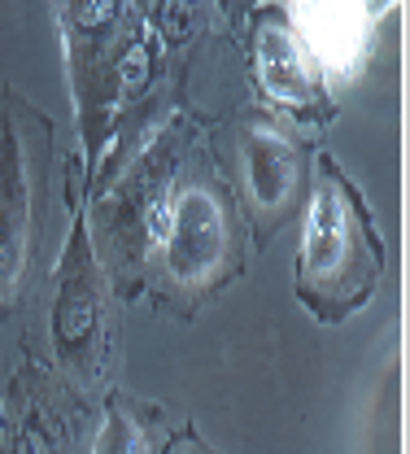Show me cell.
<instances>
[{
    "mask_svg": "<svg viewBox=\"0 0 410 454\" xmlns=\"http://www.w3.org/2000/svg\"><path fill=\"white\" fill-rule=\"evenodd\" d=\"M166 262L171 276L183 284L205 280L223 258V210L205 188H188L171 201V227H166Z\"/></svg>",
    "mask_w": 410,
    "mask_h": 454,
    "instance_id": "obj_1",
    "label": "cell"
},
{
    "mask_svg": "<svg viewBox=\"0 0 410 454\" xmlns=\"http://www.w3.org/2000/svg\"><path fill=\"white\" fill-rule=\"evenodd\" d=\"M297 31H301V49L319 57L323 70L345 74L358 66V57L367 49V31L371 18L362 4H293Z\"/></svg>",
    "mask_w": 410,
    "mask_h": 454,
    "instance_id": "obj_2",
    "label": "cell"
},
{
    "mask_svg": "<svg viewBox=\"0 0 410 454\" xmlns=\"http://www.w3.org/2000/svg\"><path fill=\"white\" fill-rule=\"evenodd\" d=\"M27 215H31V192H27L22 140L13 127H0V297L13 288V276L22 267Z\"/></svg>",
    "mask_w": 410,
    "mask_h": 454,
    "instance_id": "obj_3",
    "label": "cell"
},
{
    "mask_svg": "<svg viewBox=\"0 0 410 454\" xmlns=\"http://www.w3.org/2000/svg\"><path fill=\"white\" fill-rule=\"evenodd\" d=\"M353 245V215L350 201L337 188H319L310 219H306V280H337L350 262Z\"/></svg>",
    "mask_w": 410,
    "mask_h": 454,
    "instance_id": "obj_4",
    "label": "cell"
},
{
    "mask_svg": "<svg viewBox=\"0 0 410 454\" xmlns=\"http://www.w3.org/2000/svg\"><path fill=\"white\" fill-rule=\"evenodd\" d=\"M258 74L267 83L271 97H280L284 106H306L319 97V74H314V61L301 49L289 27H262L258 35Z\"/></svg>",
    "mask_w": 410,
    "mask_h": 454,
    "instance_id": "obj_5",
    "label": "cell"
},
{
    "mask_svg": "<svg viewBox=\"0 0 410 454\" xmlns=\"http://www.w3.org/2000/svg\"><path fill=\"white\" fill-rule=\"evenodd\" d=\"M249 188L262 206H280L289 201V188H293V145L284 136H275L267 122H258L249 131Z\"/></svg>",
    "mask_w": 410,
    "mask_h": 454,
    "instance_id": "obj_6",
    "label": "cell"
}]
</instances>
